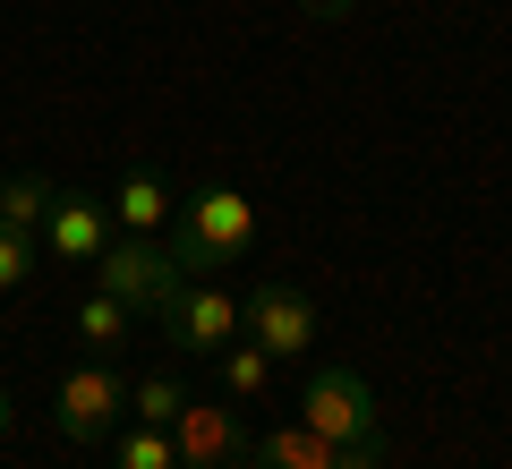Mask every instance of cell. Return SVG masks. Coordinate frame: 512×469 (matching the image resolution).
<instances>
[{"mask_svg": "<svg viewBox=\"0 0 512 469\" xmlns=\"http://www.w3.org/2000/svg\"><path fill=\"white\" fill-rule=\"evenodd\" d=\"M333 469H384V444H342V452H333Z\"/></svg>", "mask_w": 512, "mask_h": 469, "instance_id": "obj_17", "label": "cell"}, {"mask_svg": "<svg viewBox=\"0 0 512 469\" xmlns=\"http://www.w3.org/2000/svg\"><path fill=\"white\" fill-rule=\"evenodd\" d=\"M333 452H342V444H325V435H316L308 418H282V427H265V435H256L248 469H333Z\"/></svg>", "mask_w": 512, "mask_h": 469, "instance_id": "obj_10", "label": "cell"}, {"mask_svg": "<svg viewBox=\"0 0 512 469\" xmlns=\"http://www.w3.org/2000/svg\"><path fill=\"white\" fill-rule=\"evenodd\" d=\"M299 418H308L325 444H384V410L367 393L359 367H316L308 393H299Z\"/></svg>", "mask_w": 512, "mask_h": 469, "instance_id": "obj_5", "label": "cell"}, {"mask_svg": "<svg viewBox=\"0 0 512 469\" xmlns=\"http://www.w3.org/2000/svg\"><path fill=\"white\" fill-rule=\"evenodd\" d=\"M35 265H43V239L0 222V290H26V282H35Z\"/></svg>", "mask_w": 512, "mask_h": 469, "instance_id": "obj_16", "label": "cell"}, {"mask_svg": "<svg viewBox=\"0 0 512 469\" xmlns=\"http://www.w3.org/2000/svg\"><path fill=\"white\" fill-rule=\"evenodd\" d=\"M214 367H222V393H231V401H256V393H265V384H274V350H256L248 333H239V342L222 350Z\"/></svg>", "mask_w": 512, "mask_h": 469, "instance_id": "obj_13", "label": "cell"}, {"mask_svg": "<svg viewBox=\"0 0 512 469\" xmlns=\"http://www.w3.org/2000/svg\"><path fill=\"white\" fill-rule=\"evenodd\" d=\"M180 282H188V273H180V256H171L163 239H137V231H120L103 256H94V290H111V299H120L128 316H163Z\"/></svg>", "mask_w": 512, "mask_h": 469, "instance_id": "obj_2", "label": "cell"}, {"mask_svg": "<svg viewBox=\"0 0 512 469\" xmlns=\"http://www.w3.org/2000/svg\"><path fill=\"white\" fill-rule=\"evenodd\" d=\"M154 325H163V342H171V350H188V359H222V350L248 333V325H239V290L197 282V273L171 290V307L154 316Z\"/></svg>", "mask_w": 512, "mask_h": 469, "instance_id": "obj_4", "label": "cell"}, {"mask_svg": "<svg viewBox=\"0 0 512 469\" xmlns=\"http://www.w3.org/2000/svg\"><path fill=\"white\" fill-rule=\"evenodd\" d=\"M0 435H9V384H0Z\"/></svg>", "mask_w": 512, "mask_h": 469, "instance_id": "obj_19", "label": "cell"}, {"mask_svg": "<svg viewBox=\"0 0 512 469\" xmlns=\"http://www.w3.org/2000/svg\"><path fill=\"white\" fill-rule=\"evenodd\" d=\"M120 469H180V444H171V427L128 418V427H120Z\"/></svg>", "mask_w": 512, "mask_h": 469, "instance_id": "obj_14", "label": "cell"}, {"mask_svg": "<svg viewBox=\"0 0 512 469\" xmlns=\"http://www.w3.org/2000/svg\"><path fill=\"white\" fill-rule=\"evenodd\" d=\"M180 410H188V384L171 376V367H154V376L128 384V418H146V427H180Z\"/></svg>", "mask_w": 512, "mask_h": 469, "instance_id": "obj_12", "label": "cell"}, {"mask_svg": "<svg viewBox=\"0 0 512 469\" xmlns=\"http://www.w3.org/2000/svg\"><path fill=\"white\" fill-rule=\"evenodd\" d=\"M163 248L180 256V273H231V265H248V248H256V205L239 197V188H197V197L171 205Z\"/></svg>", "mask_w": 512, "mask_h": 469, "instance_id": "obj_1", "label": "cell"}, {"mask_svg": "<svg viewBox=\"0 0 512 469\" xmlns=\"http://www.w3.org/2000/svg\"><path fill=\"white\" fill-rule=\"evenodd\" d=\"M299 9H308V18H333V26H342V18H359V0H299Z\"/></svg>", "mask_w": 512, "mask_h": 469, "instance_id": "obj_18", "label": "cell"}, {"mask_svg": "<svg viewBox=\"0 0 512 469\" xmlns=\"http://www.w3.org/2000/svg\"><path fill=\"white\" fill-rule=\"evenodd\" d=\"M111 239H120V222H111V205L86 197V188H60L52 214H43V248H52L60 265H94Z\"/></svg>", "mask_w": 512, "mask_h": 469, "instance_id": "obj_8", "label": "cell"}, {"mask_svg": "<svg viewBox=\"0 0 512 469\" xmlns=\"http://www.w3.org/2000/svg\"><path fill=\"white\" fill-rule=\"evenodd\" d=\"M171 444H180V469H248L256 435H248V418L231 410V393H214V401L188 393V410H180V427H171Z\"/></svg>", "mask_w": 512, "mask_h": 469, "instance_id": "obj_7", "label": "cell"}, {"mask_svg": "<svg viewBox=\"0 0 512 469\" xmlns=\"http://www.w3.org/2000/svg\"><path fill=\"white\" fill-rule=\"evenodd\" d=\"M171 180L154 163H137V171H120V197H111V222H120V231H137V239H163L171 231Z\"/></svg>", "mask_w": 512, "mask_h": 469, "instance_id": "obj_9", "label": "cell"}, {"mask_svg": "<svg viewBox=\"0 0 512 469\" xmlns=\"http://www.w3.org/2000/svg\"><path fill=\"white\" fill-rule=\"evenodd\" d=\"M120 410H128V384H120V367L94 359V350L60 376V393H52V427L69 435V444H103V435H120Z\"/></svg>", "mask_w": 512, "mask_h": 469, "instance_id": "obj_6", "label": "cell"}, {"mask_svg": "<svg viewBox=\"0 0 512 469\" xmlns=\"http://www.w3.org/2000/svg\"><path fill=\"white\" fill-rule=\"evenodd\" d=\"M128 325H137V316H128L111 290H86V299H77V342H86L94 359H111V350L128 342Z\"/></svg>", "mask_w": 512, "mask_h": 469, "instance_id": "obj_11", "label": "cell"}, {"mask_svg": "<svg viewBox=\"0 0 512 469\" xmlns=\"http://www.w3.org/2000/svg\"><path fill=\"white\" fill-rule=\"evenodd\" d=\"M52 197H60V188H43V180H9V188H0V222L43 239V214H52Z\"/></svg>", "mask_w": 512, "mask_h": 469, "instance_id": "obj_15", "label": "cell"}, {"mask_svg": "<svg viewBox=\"0 0 512 469\" xmlns=\"http://www.w3.org/2000/svg\"><path fill=\"white\" fill-rule=\"evenodd\" d=\"M239 325H248L256 350H274V359H308L325 342V307L299 282H256V290H239Z\"/></svg>", "mask_w": 512, "mask_h": 469, "instance_id": "obj_3", "label": "cell"}]
</instances>
